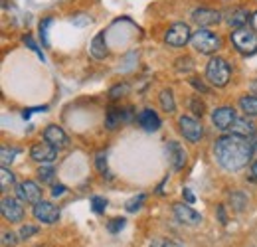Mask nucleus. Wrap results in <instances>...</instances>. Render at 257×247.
I'll list each match as a JSON object with an SVG mask.
<instances>
[{
	"mask_svg": "<svg viewBox=\"0 0 257 247\" xmlns=\"http://www.w3.org/2000/svg\"><path fill=\"white\" fill-rule=\"evenodd\" d=\"M214 158L216 162L227 170V172H237L245 168L251 158H253V143L245 137L227 133L216 139L214 143Z\"/></svg>",
	"mask_w": 257,
	"mask_h": 247,
	"instance_id": "obj_1",
	"label": "nucleus"
},
{
	"mask_svg": "<svg viewBox=\"0 0 257 247\" xmlns=\"http://www.w3.org/2000/svg\"><path fill=\"white\" fill-rule=\"evenodd\" d=\"M231 77V67L224 58H212L206 65V79L214 87H225Z\"/></svg>",
	"mask_w": 257,
	"mask_h": 247,
	"instance_id": "obj_2",
	"label": "nucleus"
},
{
	"mask_svg": "<svg viewBox=\"0 0 257 247\" xmlns=\"http://www.w3.org/2000/svg\"><path fill=\"white\" fill-rule=\"evenodd\" d=\"M190 44H192V48L196 50V52L206 54V56L216 54V52L222 48V40H220V36L214 34V32L206 30V28H198V30L194 32Z\"/></svg>",
	"mask_w": 257,
	"mask_h": 247,
	"instance_id": "obj_3",
	"label": "nucleus"
},
{
	"mask_svg": "<svg viewBox=\"0 0 257 247\" xmlns=\"http://www.w3.org/2000/svg\"><path fill=\"white\" fill-rule=\"evenodd\" d=\"M231 44L241 56H253L257 52V32L241 26L231 32Z\"/></svg>",
	"mask_w": 257,
	"mask_h": 247,
	"instance_id": "obj_4",
	"label": "nucleus"
},
{
	"mask_svg": "<svg viewBox=\"0 0 257 247\" xmlns=\"http://www.w3.org/2000/svg\"><path fill=\"white\" fill-rule=\"evenodd\" d=\"M190 40H192V32H190V26L184 24V22L172 24V26L166 30V34H164V42H166L170 48H182V46H186Z\"/></svg>",
	"mask_w": 257,
	"mask_h": 247,
	"instance_id": "obj_5",
	"label": "nucleus"
},
{
	"mask_svg": "<svg viewBox=\"0 0 257 247\" xmlns=\"http://www.w3.org/2000/svg\"><path fill=\"white\" fill-rule=\"evenodd\" d=\"M178 129H180V135L190 143H200V139L204 137V127L192 115L178 117Z\"/></svg>",
	"mask_w": 257,
	"mask_h": 247,
	"instance_id": "obj_6",
	"label": "nucleus"
},
{
	"mask_svg": "<svg viewBox=\"0 0 257 247\" xmlns=\"http://www.w3.org/2000/svg\"><path fill=\"white\" fill-rule=\"evenodd\" d=\"M22 200H16V198H8L4 196L2 198V204H0V212L2 217L10 223H20L24 219V206L20 204Z\"/></svg>",
	"mask_w": 257,
	"mask_h": 247,
	"instance_id": "obj_7",
	"label": "nucleus"
},
{
	"mask_svg": "<svg viewBox=\"0 0 257 247\" xmlns=\"http://www.w3.org/2000/svg\"><path fill=\"white\" fill-rule=\"evenodd\" d=\"M32 214L38 221L46 223V225H52L60 219V210L58 206H54L52 202H46V200H40L38 204H34L32 208Z\"/></svg>",
	"mask_w": 257,
	"mask_h": 247,
	"instance_id": "obj_8",
	"label": "nucleus"
},
{
	"mask_svg": "<svg viewBox=\"0 0 257 247\" xmlns=\"http://www.w3.org/2000/svg\"><path fill=\"white\" fill-rule=\"evenodd\" d=\"M58 151L60 149H56L48 141H44V143L40 141V143H36L30 149V158L36 160V162H40V164H52L58 158Z\"/></svg>",
	"mask_w": 257,
	"mask_h": 247,
	"instance_id": "obj_9",
	"label": "nucleus"
},
{
	"mask_svg": "<svg viewBox=\"0 0 257 247\" xmlns=\"http://www.w3.org/2000/svg\"><path fill=\"white\" fill-rule=\"evenodd\" d=\"M192 22L198 24L200 28H208V26H216L222 22V12L214 10V8H196L192 12Z\"/></svg>",
	"mask_w": 257,
	"mask_h": 247,
	"instance_id": "obj_10",
	"label": "nucleus"
},
{
	"mask_svg": "<svg viewBox=\"0 0 257 247\" xmlns=\"http://www.w3.org/2000/svg\"><path fill=\"white\" fill-rule=\"evenodd\" d=\"M16 196L24 204H32L34 206V204H38L42 200V190L32 180H24V182H20V184L16 186Z\"/></svg>",
	"mask_w": 257,
	"mask_h": 247,
	"instance_id": "obj_11",
	"label": "nucleus"
},
{
	"mask_svg": "<svg viewBox=\"0 0 257 247\" xmlns=\"http://www.w3.org/2000/svg\"><path fill=\"white\" fill-rule=\"evenodd\" d=\"M235 121V111H233V107H218V109H214V113H212V123L214 127L218 129V131H229L231 129V125Z\"/></svg>",
	"mask_w": 257,
	"mask_h": 247,
	"instance_id": "obj_12",
	"label": "nucleus"
},
{
	"mask_svg": "<svg viewBox=\"0 0 257 247\" xmlns=\"http://www.w3.org/2000/svg\"><path fill=\"white\" fill-rule=\"evenodd\" d=\"M172 212H174L176 219H178L180 223H184V225H200V223H202V216H200L196 210H192L188 204L178 202V204L172 206Z\"/></svg>",
	"mask_w": 257,
	"mask_h": 247,
	"instance_id": "obj_13",
	"label": "nucleus"
},
{
	"mask_svg": "<svg viewBox=\"0 0 257 247\" xmlns=\"http://www.w3.org/2000/svg\"><path fill=\"white\" fill-rule=\"evenodd\" d=\"M166 153H168V160H170V164H172V168L174 170H182L184 166H186V151H184V147L180 145V143H176V141H170L168 145H166Z\"/></svg>",
	"mask_w": 257,
	"mask_h": 247,
	"instance_id": "obj_14",
	"label": "nucleus"
},
{
	"mask_svg": "<svg viewBox=\"0 0 257 247\" xmlns=\"http://www.w3.org/2000/svg\"><path fill=\"white\" fill-rule=\"evenodd\" d=\"M44 141H48V143L54 145L56 149H65V147L69 145L67 135L64 133V129L58 127V125H50V127L44 131Z\"/></svg>",
	"mask_w": 257,
	"mask_h": 247,
	"instance_id": "obj_15",
	"label": "nucleus"
},
{
	"mask_svg": "<svg viewBox=\"0 0 257 247\" xmlns=\"http://www.w3.org/2000/svg\"><path fill=\"white\" fill-rule=\"evenodd\" d=\"M247 20H251V14L245 10V8H241V6H233V8H229L227 10V16H225V22H227V26L229 28H241V26H245L247 24Z\"/></svg>",
	"mask_w": 257,
	"mask_h": 247,
	"instance_id": "obj_16",
	"label": "nucleus"
},
{
	"mask_svg": "<svg viewBox=\"0 0 257 247\" xmlns=\"http://www.w3.org/2000/svg\"><path fill=\"white\" fill-rule=\"evenodd\" d=\"M229 133L239 135V137H245V139H253L255 137V125H253L251 119H247V115L245 117H235V121L231 125Z\"/></svg>",
	"mask_w": 257,
	"mask_h": 247,
	"instance_id": "obj_17",
	"label": "nucleus"
},
{
	"mask_svg": "<svg viewBox=\"0 0 257 247\" xmlns=\"http://www.w3.org/2000/svg\"><path fill=\"white\" fill-rule=\"evenodd\" d=\"M137 121H139V125H141L147 133H157L162 125L161 119H159V115H157L153 109H143V111L139 113Z\"/></svg>",
	"mask_w": 257,
	"mask_h": 247,
	"instance_id": "obj_18",
	"label": "nucleus"
},
{
	"mask_svg": "<svg viewBox=\"0 0 257 247\" xmlns=\"http://www.w3.org/2000/svg\"><path fill=\"white\" fill-rule=\"evenodd\" d=\"M89 52H91V56H93L95 60H105V58H107L109 50H107V44H105V34H97L95 38L91 40Z\"/></svg>",
	"mask_w": 257,
	"mask_h": 247,
	"instance_id": "obj_19",
	"label": "nucleus"
},
{
	"mask_svg": "<svg viewBox=\"0 0 257 247\" xmlns=\"http://www.w3.org/2000/svg\"><path fill=\"white\" fill-rule=\"evenodd\" d=\"M123 121V109H117V107H109L107 109V115H105V127L109 131H115L117 127H121Z\"/></svg>",
	"mask_w": 257,
	"mask_h": 247,
	"instance_id": "obj_20",
	"label": "nucleus"
},
{
	"mask_svg": "<svg viewBox=\"0 0 257 247\" xmlns=\"http://www.w3.org/2000/svg\"><path fill=\"white\" fill-rule=\"evenodd\" d=\"M239 109L247 117H257V97L255 95H243L239 97Z\"/></svg>",
	"mask_w": 257,
	"mask_h": 247,
	"instance_id": "obj_21",
	"label": "nucleus"
},
{
	"mask_svg": "<svg viewBox=\"0 0 257 247\" xmlns=\"http://www.w3.org/2000/svg\"><path fill=\"white\" fill-rule=\"evenodd\" d=\"M245 206H247V196L243 194V192H239V190H233V192H229V208L233 210V212H243L245 210Z\"/></svg>",
	"mask_w": 257,
	"mask_h": 247,
	"instance_id": "obj_22",
	"label": "nucleus"
},
{
	"mask_svg": "<svg viewBox=\"0 0 257 247\" xmlns=\"http://www.w3.org/2000/svg\"><path fill=\"white\" fill-rule=\"evenodd\" d=\"M159 99H161V105L162 109L166 111V113H174L176 111V103H174V95L170 89H162L161 95H159Z\"/></svg>",
	"mask_w": 257,
	"mask_h": 247,
	"instance_id": "obj_23",
	"label": "nucleus"
},
{
	"mask_svg": "<svg viewBox=\"0 0 257 247\" xmlns=\"http://www.w3.org/2000/svg\"><path fill=\"white\" fill-rule=\"evenodd\" d=\"M12 186H14V174H12V170L8 166H2V170H0V190L2 192H8Z\"/></svg>",
	"mask_w": 257,
	"mask_h": 247,
	"instance_id": "obj_24",
	"label": "nucleus"
},
{
	"mask_svg": "<svg viewBox=\"0 0 257 247\" xmlns=\"http://www.w3.org/2000/svg\"><path fill=\"white\" fill-rule=\"evenodd\" d=\"M38 180L42 182V184H50V182H54V176H56V170L50 166V164H42L40 168H38Z\"/></svg>",
	"mask_w": 257,
	"mask_h": 247,
	"instance_id": "obj_25",
	"label": "nucleus"
},
{
	"mask_svg": "<svg viewBox=\"0 0 257 247\" xmlns=\"http://www.w3.org/2000/svg\"><path fill=\"white\" fill-rule=\"evenodd\" d=\"M188 107H190V111L194 113V117H204V113H206V105L200 99V95H194L192 99L188 101Z\"/></svg>",
	"mask_w": 257,
	"mask_h": 247,
	"instance_id": "obj_26",
	"label": "nucleus"
},
{
	"mask_svg": "<svg viewBox=\"0 0 257 247\" xmlns=\"http://www.w3.org/2000/svg\"><path fill=\"white\" fill-rule=\"evenodd\" d=\"M16 155H18V151H16V149L2 147V149H0V162H2V166H10V164L14 162V156Z\"/></svg>",
	"mask_w": 257,
	"mask_h": 247,
	"instance_id": "obj_27",
	"label": "nucleus"
},
{
	"mask_svg": "<svg viewBox=\"0 0 257 247\" xmlns=\"http://www.w3.org/2000/svg\"><path fill=\"white\" fill-rule=\"evenodd\" d=\"M192 67H194L192 58H188V56L178 58V60H176V65H174V69H176L178 73H188V71H192Z\"/></svg>",
	"mask_w": 257,
	"mask_h": 247,
	"instance_id": "obj_28",
	"label": "nucleus"
},
{
	"mask_svg": "<svg viewBox=\"0 0 257 247\" xmlns=\"http://www.w3.org/2000/svg\"><path fill=\"white\" fill-rule=\"evenodd\" d=\"M145 200H147V196L145 194H139V196H135V198H131L127 204H125V208H127V212H137L143 204H145Z\"/></svg>",
	"mask_w": 257,
	"mask_h": 247,
	"instance_id": "obj_29",
	"label": "nucleus"
},
{
	"mask_svg": "<svg viewBox=\"0 0 257 247\" xmlns=\"http://www.w3.org/2000/svg\"><path fill=\"white\" fill-rule=\"evenodd\" d=\"M105 208H107V200L101 198V196H93L91 198V210L95 214H105Z\"/></svg>",
	"mask_w": 257,
	"mask_h": 247,
	"instance_id": "obj_30",
	"label": "nucleus"
},
{
	"mask_svg": "<svg viewBox=\"0 0 257 247\" xmlns=\"http://www.w3.org/2000/svg\"><path fill=\"white\" fill-rule=\"evenodd\" d=\"M128 93V85L127 83H119V85H115V87H111V91H109V97L115 101V99H121L123 95H127Z\"/></svg>",
	"mask_w": 257,
	"mask_h": 247,
	"instance_id": "obj_31",
	"label": "nucleus"
},
{
	"mask_svg": "<svg viewBox=\"0 0 257 247\" xmlns=\"http://www.w3.org/2000/svg\"><path fill=\"white\" fill-rule=\"evenodd\" d=\"M123 227H125V219H123V217H113V219L107 223L109 233H119Z\"/></svg>",
	"mask_w": 257,
	"mask_h": 247,
	"instance_id": "obj_32",
	"label": "nucleus"
},
{
	"mask_svg": "<svg viewBox=\"0 0 257 247\" xmlns=\"http://www.w3.org/2000/svg\"><path fill=\"white\" fill-rule=\"evenodd\" d=\"M151 247H184L182 243H178V241H174V239H168V237H157Z\"/></svg>",
	"mask_w": 257,
	"mask_h": 247,
	"instance_id": "obj_33",
	"label": "nucleus"
},
{
	"mask_svg": "<svg viewBox=\"0 0 257 247\" xmlns=\"http://www.w3.org/2000/svg\"><path fill=\"white\" fill-rule=\"evenodd\" d=\"M95 166H97V170L105 176L107 174V155L101 151V153H97V156H95Z\"/></svg>",
	"mask_w": 257,
	"mask_h": 247,
	"instance_id": "obj_34",
	"label": "nucleus"
},
{
	"mask_svg": "<svg viewBox=\"0 0 257 247\" xmlns=\"http://www.w3.org/2000/svg\"><path fill=\"white\" fill-rule=\"evenodd\" d=\"M40 229H38V225H22L20 227V231H18V235H20V239H28V237H32L36 235Z\"/></svg>",
	"mask_w": 257,
	"mask_h": 247,
	"instance_id": "obj_35",
	"label": "nucleus"
},
{
	"mask_svg": "<svg viewBox=\"0 0 257 247\" xmlns=\"http://www.w3.org/2000/svg\"><path fill=\"white\" fill-rule=\"evenodd\" d=\"M16 243H18V239H16V235L12 231H2V245L14 247Z\"/></svg>",
	"mask_w": 257,
	"mask_h": 247,
	"instance_id": "obj_36",
	"label": "nucleus"
},
{
	"mask_svg": "<svg viewBox=\"0 0 257 247\" xmlns=\"http://www.w3.org/2000/svg\"><path fill=\"white\" fill-rule=\"evenodd\" d=\"M52 24V18H46L44 22H40V36H42V40H44V46H48V26Z\"/></svg>",
	"mask_w": 257,
	"mask_h": 247,
	"instance_id": "obj_37",
	"label": "nucleus"
},
{
	"mask_svg": "<svg viewBox=\"0 0 257 247\" xmlns=\"http://www.w3.org/2000/svg\"><path fill=\"white\" fill-rule=\"evenodd\" d=\"M190 83H192L194 89L202 91L204 95H206V93H210V87H206V85H204V81H202V79H198V77H192V79H190Z\"/></svg>",
	"mask_w": 257,
	"mask_h": 247,
	"instance_id": "obj_38",
	"label": "nucleus"
},
{
	"mask_svg": "<svg viewBox=\"0 0 257 247\" xmlns=\"http://www.w3.org/2000/svg\"><path fill=\"white\" fill-rule=\"evenodd\" d=\"M137 117H139V115L135 113V109H133V107H127V109H123V121H125V123H133Z\"/></svg>",
	"mask_w": 257,
	"mask_h": 247,
	"instance_id": "obj_39",
	"label": "nucleus"
},
{
	"mask_svg": "<svg viewBox=\"0 0 257 247\" xmlns=\"http://www.w3.org/2000/svg\"><path fill=\"white\" fill-rule=\"evenodd\" d=\"M24 42H26V44L30 46V50H32V52H36V54H38V56H40V58L44 60V54L40 52V48H38V46L34 44V40H32V38H30V36H26V38H24Z\"/></svg>",
	"mask_w": 257,
	"mask_h": 247,
	"instance_id": "obj_40",
	"label": "nucleus"
},
{
	"mask_svg": "<svg viewBox=\"0 0 257 247\" xmlns=\"http://www.w3.org/2000/svg\"><path fill=\"white\" fill-rule=\"evenodd\" d=\"M65 192H67V188H65L64 184H58V186H54V188H52V196H54V198H60V196H64Z\"/></svg>",
	"mask_w": 257,
	"mask_h": 247,
	"instance_id": "obj_41",
	"label": "nucleus"
},
{
	"mask_svg": "<svg viewBox=\"0 0 257 247\" xmlns=\"http://www.w3.org/2000/svg\"><path fill=\"white\" fill-rule=\"evenodd\" d=\"M182 196H184V200H186L188 204H194V202H196V198H194V194L190 192V188H184V190H182Z\"/></svg>",
	"mask_w": 257,
	"mask_h": 247,
	"instance_id": "obj_42",
	"label": "nucleus"
},
{
	"mask_svg": "<svg viewBox=\"0 0 257 247\" xmlns=\"http://www.w3.org/2000/svg\"><path fill=\"white\" fill-rule=\"evenodd\" d=\"M218 217H220V223H222V225H225V223H227V216H225L224 206H218Z\"/></svg>",
	"mask_w": 257,
	"mask_h": 247,
	"instance_id": "obj_43",
	"label": "nucleus"
},
{
	"mask_svg": "<svg viewBox=\"0 0 257 247\" xmlns=\"http://www.w3.org/2000/svg\"><path fill=\"white\" fill-rule=\"evenodd\" d=\"M249 178L257 184V160L251 164V168H249Z\"/></svg>",
	"mask_w": 257,
	"mask_h": 247,
	"instance_id": "obj_44",
	"label": "nucleus"
},
{
	"mask_svg": "<svg viewBox=\"0 0 257 247\" xmlns=\"http://www.w3.org/2000/svg\"><path fill=\"white\" fill-rule=\"evenodd\" d=\"M249 22H251V28L257 32V10L253 12V14H251V20H249Z\"/></svg>",
	"mask_w": 257,
	"mask_h": 247,
	"instance_id": "obj_45",
	"label": "nucleus"
},
{
	"mask_svg": "<svg viewBox=\"0 0 257 247\" xmlns=\"http://www.w3.org/2000/svg\"><path fill=\"white\" fill-rule=\"evenodd\" d=\"M251 143H253V156H257V137L251 139Z\"/></svg>",
	"mask_w": 257,
	"mask_h": 247,
	"instance_id": "obj_46",
	"label": "nucleus"
},
{
	"mask_svg": "<svg viewBox=\"0 0 257 247\" xmlns=\"http://www.w3.org/2000/svg\"><path fill=\"white\" fill-rule=\"evenodd\" d=\"M251 91L257 95V79H255V81H251Z\"/></svg>",
	"mask_w": 257,
	"mask_h": 247,
	"instance_id": "obj_47",
	"label": "nucleus"
}]
</instances>
